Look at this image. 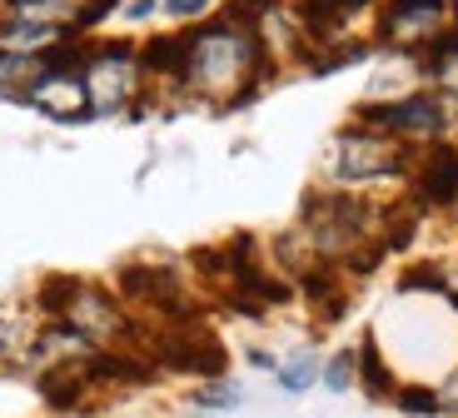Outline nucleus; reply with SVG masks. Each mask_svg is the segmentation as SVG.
<instances>
[{"label":"nucleus","instance_id":"obj_1","mask_svg":"<svg viewBox=\"0 0 458 418\" xmlns=\"http://www.w3.org/2000/svg\"><path fill=\"white\" fill-rule=\"evenodd\" d=\"M329 165L339 180H378V175L403 170V149L394 145V135H378V130H344L329 149Z\"/></svg>","mask_w":458,"mask_h":418},{"label":"nucleus","instance_id":"obj_2","mask_svg":"<svg viewBox=\"0 0 458 418\" xmlns=\"http://www.w3.org/2000/svg\"><path fill=\"white\" fill-rule=\"evenodd\" d=\"M444 120L448 115H444L438 95H403L394 105H369V110H359V124L378 130V135H438Z\"/></svg>","mask_w":458,"mask_h":418},{"label":"nucleus","instance_id":"obj_3","mask_svg":"<svg viewBox=\"0 0 458 418\" xmlns=\"http://www.w3.org/2000/svg\"><path fill=\"white\" fill-rule=\"evenodd\" d=\"M135 90V50L130 46H100L85 65V100L95 110H120Z\"/></svg>","mask_w":458,"mask_h":418},{"label":"nucleus","instance_id":"obj_4","mask_svg":"<svg viewBox=\"0 0 458 418\" xmlns=\"http://www.w3.org/2000/svg\"><path fill=\"white\" fill-rule=\"evenodd\" d=\"M413 200H424V204H454L458 200V149L454 145H434L419 155Z\"/></svg>","mask_w":458,"mask_h":418},{"label":"nucleus","instance_id":"obj_5","mask_svg":"<svg viewBox=\"0 0 458 418\" xmlns=\"http://www.w3.org/2000/svg\"><path fill=\"white\" fill-rule=\"evenodd\" d=\"M85 354H75V359H55V363L40 369V398H46L55 414H70V408L85 404V394H95L90 373H85Z\"/></svg>","mask_w":458,"mask_h":418},{"label":"nucleus","instance_id":"obj_6","mask_svg":"<svg viewBox=\"0 0 458 418\" xmlns=\"http://www.w3.org/2000/svg\"><path fill=\"white\" fill-rule=\"evenodd\" d=\"M444 15V0H384V35L403 40H434V25Z\"/></svg>","mask_w":458,"mask_h":418},{"label":"nucleus","instance_id":"obj_7","mask_svg":"<svg viewBox=\"0 0 458 418\" xmlns=\"http://www.w3.org/2000/svg\"><path fill=\"white\" fill-rule=\"evenodd\" d=\"M369 5H374V0H304V5H299V21H304L310 40L329 46V40H339L344 25L354 21L359 11H369Z\"/></svg>","mask_w":458,"mask_h":418},{"label":"nucleus","instance_id":"obj_8","mask_svg":"<svg viewBox=\"0 0 458 418\" xmlns=\"http://www.w3.org/2000/svg\"><path fill=\"white\" fill-rule=\"evenodd\" d=\"M35 324L25 314H0V373H15V369H25L30 363V354H35Z\"/></svg>","mask_w":458,"mask_h":418},{"label":"nucleus","instance_id":"obj_9","mask_svg":"<svg viewBox=\"0 0 458 418\" xmlns=\"http://www.w3.org/2000/svg\"><path fill=\"white\" fill-rule=\"evenodd\" d=\"M190 55H195V35H165L140 50V65H145V75H184Z\"/></svg>","mask_w":458,"mask_h":418},{"label":"nucleus","instance_id":"obj_10","mask_svg":"<svg viewBox=\"0 0 458 418\" xmlns=\"http://www.w3.org/2000/svg\"><path fill=\"white\" fill-rule=\"evenodd\" d=\"M359 384L369 388V398H394V394H399V379H394V369L384 363L374 334H369L364 349H359Z\"/></svg>","mask_w":458,"mask_h":418},{"label":"nucleus","instance_id":"obj_11","mask_svg":"<svg viewBox=\"0 0 458 418\" xmlns=\"http://www.w3.org/2000/svg\"><path fill=\"white\" fill-rule=\"evenodd\" d=\"M314 379H319V359H314V354H299L294 363L279 369V388H284V394H304Z\"/></svg>","mask_w":458,"mask_h":418},{"label":"nucleus","instance_id":"obj_12","mask_svg":"<svg viewBox=\"0 0 458 418\" xmlns=\"http://www.w3.org/2000/svg\"><path fill=\"white\" fill-rule=\"evenodd\" d=\"M394 404H399L403 414H419V418H434L438 414V394H434V388H399Z\"/></svg>","mask_w":458,"mask_h":418},{"label":"nucleus","instance_id":"obj_13","mask_svg":"<svg viewBox=\"0 0 458 418\" xmlns=\"http://www.w3.org/2000/svg\"><path fill=\"white\" fill-rule=\"evenodd\" d=\"M354 373H359V354H334L329 369H324V384H329L334 394H344V388L354 384Z\"/></svg>","mask_w":458,"mask_h":418},{"label":"nucleus","instance_id":"obj_14","mask_svg":"<svg viewBox=\"0 0 458 418\" xmlns=\"http://www.w3.org/2000/svg\"><path fill=\"white\" fill-rule=\"evenodd\" d=\"M195 404L199 408H234V404H240V388L225 384V379H209V384L195 394Z\"/></svg>","mask_w":458,"mask_h":418},{"label":"nucleus","instance_id":"obj_15","mask_svg":"<svg viewBox=\"0 0 458 418\" xmlns=\"http://www.w3.org/2000/svg\"><path fill=\"white\" fill-rule=\"evenodd\" d=\"M399 289H434V294H448V279L434 269V264H419V269H409L399 279Z\"/></svg>","mask_w":458,"mask_h":418},{"label":"nucleus","instance_id":"obj_16","mask_svg":"<svg viewBox=\"0 0 458 418\" xmlns=\"http://www.w3.org/2000/svg\"><path fill=\"white\" fill-rule=\"evenodd\" d=\"M114 5H120V0H85V11L75 15V30H81V25H95V21H105V15L114 11Z\"/></svg>","mask_w":458,"mask_h":418},{"label":"nucleus","instance_id":"obj_17","mask_svg":"<svg viewBox=\"0 0 458 418\" xmlns=\"http://www.w3.org/2000/svg\"><path fill=\"white\" fill-rule=\"evenodd\" d=\"M215 0H165V11L170 15H199V11H209Z\"/></svg>","mask_w":458,"mask_h":418},{"label":"nucleus","instance_id":"obj_18","mask_svg":"<svg viewBox=\"0 0 458 418\" xmlns=\"http://www.w3.org/2000/svg\"><path fill=\"white\" fill-rule=\"evenodd\" d=\"M448 408H454V414H458V373H454V379H448L444 388H438V414H448Z\"/></svg>","mask_w":458,"mask_h":418},{"label":"nucleus","instance_id":"obj_19","mask_svg":"<svg viewBox=\"0 0 458 418\" xmlns=\"http://www.w3.org/2000/svg\"><path fill=\"white\" fill-rule=\"evenodd\" d=\"M454 15H458V5H454ZM434 46L444 50V60L458 55V25H454V30H444V35H434Z\"/></svg>","mask_w":458,"mask_h":418},{"label":"nucleus","instance_id":"obj_20","mask_svg":"<svg viewBox=\"0 0 458 418\" xmlns=\"http://www.w3.org/2000/svg\"><path fill=\"white\" fill-rule=\"evenodd\" d=\"M149 11H155V0H130L125 5V15H135V21H145Z\"/></svg>","mask_w":458,"mask_h":418}]
</instances>
